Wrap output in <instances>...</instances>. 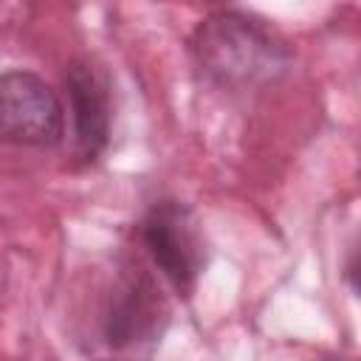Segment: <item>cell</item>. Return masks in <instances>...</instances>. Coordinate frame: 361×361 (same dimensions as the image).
<instances>
[{"label": "cell", "instance_id": "obj_1", "mask_svg": "<svg viewBox=\"0 0 361 361\" xmlns=\"http://www.w3.org/2000/svg\"><path fill=\"white\" fill-rule=\"evenodd\" d=\"M189 51L200 76L228 93L259 90L293 68L288 39L268 20L240 8L203 17L189 37Z\"/></svg>", "mask_w": 361, "mask_h": 361}, {"label": "cell", "instance_id": "obj_5", "mask_svg": "<svg viewBox=\"0 0 361 361\" xmlns=\"http://www.w3.org/2000/svg\"><path fill=\"white\" fill-rule=\"evenodd\" d=\"M62 85L71 102L73 121V155L82 164H93L110 141V87L90 59H73L65 65Z\"/></svg>", "mask_w": 361, "mask_h": 361}, {"label": "cell", "instance_id": "obj_4", "mask_svg": "<svg viewBox=\"0 0 361 361\" xmlns=\"http://www.w3.org/2000/svg\"><path fill=\"white\" fill-rule=\"evenodd\" d=\"M65 135V107L56 90L31 71L0 73V144L56 147Z\"/></svg>", "mask_w": 361, "mask_h": 361}, {"label": "cell", "instance_id": "obj_3", "mask_svg": "<svg viewBox=\"0 0 361 361\" xmlns=\"http://www.w3.org/2000/svg\"><path fill=\"white\" fill-rule=\"evenodd\" d=\"M138 234L149 262L178 296L189 299L206 268V240L195 212L172 197L155 200L141 217Z\"/></svg>", "mask_w": 361, "mask_h": 361}, {"label": "cell", "instance_id": "obj_2", "mask_svg": "<svg viewBox=\"0 0 361 361\" xmlns=\"http://www.w3.org/2000/svg\"><path fill=\"white\" fill-rule=\"evenodd\" d=\"M169 324V305L152 271L121 259L102 282L90 316V353L102 361H147Z\"/></svg>", "mask_w": 361, "mask_h": 361}, {"label": "cell", "instance_id": "obj_6", "mask_svg": "<svg viewBox=\"0 0 361 361\" xmlns=\"http://www.w3.org/2000/svg\"><path fill=\"white\" fill-rule=\"evenodd\" d=\"M324 361H333V358H324Z\"/></svg>", "mask_w": 361, "mask_h": 361}]
</instances>
